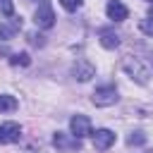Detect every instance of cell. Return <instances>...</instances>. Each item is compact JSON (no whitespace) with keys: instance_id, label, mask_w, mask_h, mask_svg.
I'll list each match as a JSON object with an SVG mask.
<instances>
[{"instance_id":"9a60e30c","label":"cell","mask_w":153,"mask_h":153,"mask_svg":"<svg viewBox=\"0 0 153 153\" xmlns=\"http://www.w3.org/2000/svg\"><path fill=\"white\" fill-rule=\"evenodd\" d=\"M60 5H62L67 12H76V10L84 5V0H60Z\"/></svg>"},{"instance_id":"ba28073f","label":"cell","mask_w":153,"mask_h":153,"mask_svg":"<svg viewBox=\"0 0 153 153\" xmlns=\"http://www.w3.org/2000/svg\"><path fill=\"white\" fill-rule=\"evenodd\" d=\"M22 139V127L17 122H2L0 124V143H14Z\"/></svg>"},{"instance_id":"6da1fadb","label":"cell","mask_w":153,"mask_h":153,"mask_svg":"<svg viewBox=\"0 0 153 153\" xmlns=\"http://www.w3.org/2000/svg\"><path fill=\"white\" fill-rule=\"evenodd\" d=\"M122 69H124L134 81H139V84H146V81H148V76H151V69H148L139 57H134V55L122 57Z\"/></svg>"},{"instance_id":"5b68a950","label":"cell","mask_w":153,"mask_h":153,"mask_svg":"<svg viewBox=\"0 0 153 153\" xmlns=\"http://www.w3.org/2000/svg\"><path fill=\"white\" fill-rule=\"evenodd\" d=\"M69 134L76 136L79 141H81L84 136H91V134H93V131H91V120H88L86 115H74V117L69 120Z\"/></svg>"},{"instance_id":"4fadbf2b","label":"cell","mask_w":153,"mask_h":153,"mask_svg":"<svg viewBox=\"0 0 153 153\" xmlns=\"http://www.w3.org/2000/svg\"><path fill=\"white\" fill-rule=\"evenodd\" d=\"M10 65H14V67H29L31 65V57H29V53H14L10 57Z\"/></svg>"},{"instance_id":"d6986e66","label":"cell","mask_w":153,"mask_h":153,"mask_svg":"<svg viewBox=\"0 0 153 153\" xmlns=\"http://www.w3.org/2000/svg\"><path fill=\"white\" fill-rule=\"evenodd\" d=\"M148 2H153V0H148Z\"/></svg>"},{"instance_id":"30bf717a","label":"cell","mask_w":153,"mask_h":153,"mask_svg":"<svg viewBox=\"0 0 153 153\" xmlns=\"http://www.w3.org/2000/svg\"><path fill=\"white\" fill-rule=\"evenodd\" d=\"M98 38H100V45L108 48V50H115L120 45V36L112 31V29H100L98 31Z\"/></svg>"},{"instance_id":"ac0fdd59","label":"cell","mask_w":153,"mask_h":153,"mask_svg":"<svg viewBox=\"0 0 153 153\" xmlns=\"http://www.w3.org/2000/svg\"><path fill=\"white\" fill-rule=\"evenodd\" d=\"M151 17H153V2H151Z\"/></svg>"},{"instance_id":"3957f363","label":"cell","mask_w":153,"mask_h":153,"mask_svg":"<svg viewBox=\"0 0 153 153\" xmlns=\"http://www.w3.org/2000/svg\"><path fill=\"white\" fill-rule=\"evenodd\" d=\"M33 22H36V26H41V29H50V26L55 24V12H53V5H50L48 0H43V2L38 5V10L33 12Z\"/></svg>"},{"instance_id":"8992f818","label":"cell","mask_w":153,"mask_h":153,"mask_svg":"<svg viewBox=\"0 0 153 153\" xmlns=\"http://www.w3.org/2000/svg\"><path fill=\"white\" fill-rule=\"evenodd\" d=\"M72 76H74L76 81H91V79L96 76V67H93L88 60H76V62L72 65Z\"/></svg>"},{"instance_id":"9c48e42d","label":"cell","mask_w":153,"mask_h":153,"mask_svg":"<svg viewBox=\"0 0 153 153\" xmlns=\"http://www.w3.org/2000/svg\"><path fill=\"white\" fill-rule=\"evenodd\" d=\"M105 14H108V19H112V22H124V19L129 17V10H127L120 0H110V2L105 5Z\"/></svg>"},{"instance_id":"277c9868","label":"cell","mask_w":153,"mask_h":153,"mask_svg":"<svg viewBox=\"0 0 153 153\" xmlns=\"http://www.w3.org/2000/svg\"><path fill=\"white\" fill-rule=\"evenodd\" d=\"M53 146L62 153H69V151H79L81 148V141L72 134H65V131H55L53 134Z\"/></svg>"},{"instance_id":"e0dca14e","label":"cell","mask_w":153,"mask_h":153,"mask_svg":"<svg viewBox=\"0 0 153 153\" xmlns=\"http://www.w3.org/2000/svg\"><path fill=\"white\" fill-rule=\"evenodd\" d=\"M127 143H129V146H134V143H136V146H139V143H146V136H143L141 131H134V134L127 139Z\"/></svg>"},{"instance_id":"7c38bea8","label":"cell","mask_w":153,"mask_h":153,"mask_svg":"<svg viewBox=\"0 0 153 153\" xmlns=\"http://www.w3.org/2000/svg\"><path fill=\"white\" fill-rule=\"evenodd\" d=\"M17 98L14 96H10V93H0V112H12V110H17Z\"/></svg>"},{"instance_id":"2e32d148","label":"cell","mask_w":153,"mask_h":153,"mask_svg":"<svg viewBox=\"0 0 153 153\" xmlns=\"http://www.w3.org/2000/svg\"><path fill=\"white\" fill-rule=\"evenodd\" d=\"M0 12H2L5 17H14V5H12V0H0Z\"/></svg>"},{"instance_id":"52a82bcc","label":"cell","mask_w":153,"mask_h":153,"mask_svg":"<svg viewBox=\"0 0 153 153\" xmlns=\"http://www.w3.org/2000/svg\"><path fill=\"white\" fill-rule=\"evenodd\" d=\"M91 136H93V148H96V151H108V148L117 141L115 131H110V129H96Z\"/></svg>"},{"instance_id":"8fae6325","label":"cell","mask_w":153,"mask_h":153,"mask_svg":"<svg viewBox=\"0 0 153 153\" xmlns=\"http://www.w3.org/2000/svg\"><path fill=\"white\" fill-rule=\"evenodd\" d=\"M19 29H22V17H19V19L12 17V24H2V22H0V38H2V41H12Z\"/></svg>"},{"instance_id":"7a4b0ae2","label":"cell","mask_w":153,"mask_h":153,"mask_svg":"<svg viewBox=\"0 0 153 153\" xmlns=\"http://www.w3.org/2000/svg\"><path fill=\"white\" fill-rule=\"evenodd\" d=\"M117 88L115 86H98L93 93H91V103L93 105H98V108H110V105H115L117 103Z\"/></svg>"},{"instance_id":"5bb4252c","label":"cell","mask_w":153,"mask_h":153,"mask_svg":"<svg viewBox=\"0 0 153 153\" xmlns=\"http://www.w3.org/2000/svg\"><path fill=\"white\" fill-rule=\"evenodd\" d=\"M139 29H141V33L153 36V17H143V19L139 22Z\"/></svg>"}]
</instances>
